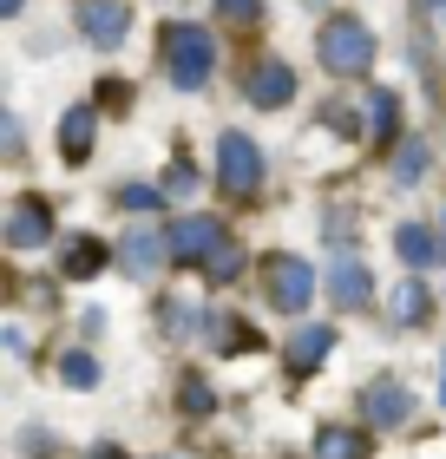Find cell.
I'll return each instance as SVG.
<instances>
[{"mask_svg":"<svg viewBox=\"0 0 446 459\" xmlns=\"http://www.w3.org/2000/svg\"><path fill=\"white\" fill-rule=\"evenodd\" d=\"M0 230H7V243H13V249H39V243L53 237V204H47V197H33V191H27V197H13V204H7V223H0Z\"/></svg>","mask_w":446,"mask_h":459,"instance_id":"7","label":"cell"},{"mask_svg":"<svg viewBox=\"0 0 446 459\" xmlns=\"http://www.w3.org/2000/svg\"><path fill=\"white\" fill-rule=\"evenodd\" d=\"M440 401H446V374H440Z\"/></svg>","mask_w":446,"mask_h":459,"instance_id":"28","label":"cell"},{"mask_svg":"<svg viewBox=\"0 0 446 459\" xmlns=\"http://www.w3.org/2000/svg\"><path fill=\"white\" fill-rule=\"evenodd\" d=\"M388 316H394V328H420V322L433 316V289L420 282V276L394 282V302H388Z\"/></svg>","mask_w":446,"mask_h":459,"instance_id":"14","label":"cell"},{"mask_svg":"<svg viewBox=\"0 0 446 459\" xmlns=\"http://www.w3.org/2000/svg\"><path fill=\"white\" fill-rule=\"evenodd\" d=\"M217 184L230 197H257L263 191V152L243 132H223L217 138Z\"/></svg>","mask_w":446,"mask_h":459,"instance_id":"4","label":"cell"},{"mask_svg":"<svg viewBox=\"0 0 446 459\" xmlns=\"http://www.w3.org/2000/svg\"><path fill=\"white\" fill-rule=\"evenodd\" d=\"M394 256L407 263V276H427V263L440 256V237H433L427 223H400L394 230Z\"/></svg>","mask_w":446,"mask_h":459,"instance_id":"13","label":"cell"},{"mask_svg":"<svg viewBox=\"0 0 446 459\" xmlns=\"http://www.w3.org/2000/svg\"><path fill=\"white\" fill-rule=\"evenodd\" d=\"M158 53H164V73H171L178 92H197L204 79L217 73V39H210V27H197V20H164Z\"/></svg>","mask_w":446,"mask_h":459,"instance_id":"1","label":"cell"},{"mask_svg":"<svg viewBox=\"0 0 446 459\" xmlns=\"http://www.w3.org/2000/svg\"><path fill=\"white\" fill-rule=\"evenodd\" d=\"M118 263L132 269L138 282H152L164 263H178V256H171V230H158V223H138V230H125V243H118Z\"/></svg>","mask_w":446,"mask_h":459,"instance_id":"5","label":"cell"},{"mask_svg":"<svg viewBox=\"0 0 446 459\" xmlns=\"http://www.w3.org/2000/svg\"><path fill=\"white\" fill-rule=\"evenodd\" d=\"M315 459H368V433H354V427H322V433H315Z\"/></svg>","mask_w":446,"mask_h":459,"instance_id":"18","label":"cell"},{"mask_svg":"<svg viewBox=\"0 0 446 459\" xmlns=\"http://www.w3.org/2000/svg\"><path fill=\"white\" fill-rule=\"evenodd\" d=\"M204 335H217L223 354H249L257 335H249V322H230V316H204Z\"/></svg>","mask_w":446,"mask_h":459,"instance_id":"19","label":"cell"},{"mask_svg":"<svg viewBox=\"0 0 446 459\" xmlns=\"http://www.w3.org/2000/svg\"><path fill=\"white\" fill-rule=\"evenodd\" d=\"M59 381H66V387H99V361L86 348H66V354H59Z\"/></svg>","mask_w":446,"mask_h":459,"instance_id":"21","label":"cell"},{"mask_svg":"<svg viewBox=\"0 0 446 459\" xmlns=\"http://www.w3.org/2000/svg\"><path fill=\"white\" fill-rule=\"evenodd\" d=\"M112 204H118V211H158V204H164V191H158V184H118V191H112Z\"/></svg>","mask_w":446,"mask_h":459,"instance_id":"23","label":"cell"},{"mask_svg":"<svg viewBox=\"0 0 446 459\" xmlns=\"http://www.w3.org/2000/svg\"><path fill=\"white\" fill-rule=\"evenodd\" d=\"M427 138H400V152H394V184H420L427 178Z\"/></svg>","mask_w":446,"mask_h":459,"instance_id":"20","label":"cell"},{"mask_svg":"<svg viewBox=\"0 0 446 459\" xmlns=\"http://www.w3.org/2000/svg\"><path fill=\"white\" fill-rule=\"evenodd\" d=\"M223 243H230V230L217 217H184V223H171V256L190 263V269H210V256H217Z\"/></svg>","mask_w":446,"mask_h":459,"instance_id":"6","label":"cell"},{"mask_svg":"<svg viewBox=\"0 0 446 459\" xmlns=\"http://www.w3.org/2000/svg\"><path fill=\"white\" fill-rule=\"evenodd\" d=\"M125 27H132V7H125V0H86V7H79V39L99 47V53H112L125 39Z\"/></svg>","mask_w":446,"mask_h":459,"instance_id":"8","label":"cell"},{"mask_svg":"<svg viewBox=\"0 0 446 459\" xmlns=\"http://www.w3.org/2000/svg\"><path fill=\"white\" fill-rule=\"evenodd\" d=\"M427 13L440 20V27H446V0H427Z\"/></svg>","mask_w":446,"mask_h":459,"instance_id":"26","label":"cell"},{"mask_svg":"<svg viewBox=\"0 0 446 459\" xmlns=\"http://www.w3.org/2000/svg\"><path fill=\"white\" fill-rule=\"evenodd\" d=\"M190 191H197V171H190V164L178 158L171 171H164V197H190Z\"/></svg>","mask_w":446,"mask_h":459,"instance_id":"25","label":"cell"},{"mask_svg":"<svg viewBox=\"0 0 446 459\" xmlns=\"http://www.w3.org/2000/svg\"><path fill=\"white\" fill-rule=\"evenodd\" d=\"M315 59H322V73H335V79H361V73L374 66V33H368V20H354V13L328 20V27L315 33Z\"/></svg>","mask_w":446,"mask_h":459,"instance_id":"2","label":"cell"},{"mask_svg":"<svg viewBox=\"0 0 446 459\" xmlns=\"http://www.w3.org/2000/svg\"><path fill=\"white\" fill-rule=\"evenodd\" d=\"M407 413H414V394L400 381H388V374L361 387V420H368V427H400Z\"/></svg>","mask_w":446,"mask_h":459,"instance_id":"9","label":"cell"},{"mask_svg":"<svg viewBox=\"0 0 446 459\" xmlns=\"http://www.w3.org/2000/svg\"><path fill=\"white\" fill-rule=\"evenodd\" d=\"M328 354H335V328H328V322H302V328L289 335L283 361H289V374H295V381H302V374H315V368L328 361Z\"/></svg>","mask_w":446,"mask_h":459,"instance_id":"10","label":"cell"},{"mask_svg":"<svg viewBox=\"0 0 446 459\" xmlns=\"http://www.w3.org/2000/svg\"><path fill=\"white\" fill-rule=\"evenodd\" d=\"M99 459H125V453H99Z\"/></svg>","mask_w":446,"mask_h":459,"instance_id":"29","label":"cell"},{"mask_svg":"<svg viewBox=\"0 0 446 459\" xmlns=\"http://www.w3.org/2000/svg\"><path fill=\"white\" fill-rule=\"evenodd\" d=\"M20 7H27V0H0V13H7V20H13V13H20Z\"/></svg>","mask_w":446,"mask_h":459,"instance_id":"27","label":"cell"},{"mask_svg":"<svg viewBox=\"0 0 446 459\" xmlns=\"http://www.w3.org/2000/svg\"><path fill=\"white\" fill-rule=\"evenodd\" d=\"M92 132H99V112H92V106H73L66 118H59V152H66L73 164H86V152H92Z\"/></svg>","mask_w":446,"mask_h":459,"instance_id":"15","label":"cell"},{"mask_svg":"<svg viewBox=\"0 0 446 459\" xmlns=\"http://www.w3.org/2000/svg\"><path fill=\"white\" fill-rule=\"evenodd\" d=\"M99 263H105V243L99 237H73L66 249H59V276H66V282H86Z\"/></svg>","mask_w":446,"mask_h":459,"instance_id":"17","label":"cell"},{"mask_svg":"<svg viewBox=\"0 0 446 459\" xmlns=\"http://www.w3.org/2000/svg\"><path fill=\"white\" fill-rule=\"evenodd\" d=\"M178 407L190 413V420H204V413L217 407V394H210V381H204V374H184V381H178Z\"/></svg>","mask_w":446,"mask_h":459,"instance_id":"22","label":"cell"},{"mask_svg":"<svg viewBox=\"0 0 446 459\" xmlns=\"http://www.w3.org/2000/svg\"><path fill=\"white\" fill-rule=\"evenodd\" d=\"M217 20H230V27H263V0H217Z\"/></svg>","mask_w":446,"mask_h":459,"instance_id":"24","label":"cell"},{"mask_svg":"<svg viewBox=\"0 0 446 459\" xmlns=\"http://www.w3.org/2000/svg\"><path fill=\"white\" fill-rule=\"evenodd\" d=\"M361 118H368L374 144H394V138H400V99H394L388 86H374V92H368V112H361Z\"/></svg>","mask_w":446,"mask_h":459,"instance_id":"16","label":"cell"},{"mask_svg":"<svg viewBox=\"0 0 446 459\" xmlns=\"http://www.w3.org/2000/svg\"><path fill=\"white\" fill-rule=\"evenodd\" d=\"M249 106H263V112H283L289 99H295V73L283 66V59H257V66H249Z\"/></svg>","mask_w":446,"mask_h":459,"instance_id":"11","label":"cell"},{"mask_svg":"<svg viewBox=\"0 0 446 459\" xmlns=\"http://www.w3.org/2000/svg\"><path fill=\"white\" fill-rule=\"evenodd\" d=\"M263 296H269V308H283V316H302L315 302V263L289 256V249H269L263 256Z\"/></svg>","mask_w":446,"mask_h":459,"instance_id":"3","label":"cell"},{"mask_svg":"<svg viewBox=\"0 0 446 459\" xmlns=\"http://www.w3.org/2000/svg\"><path fill=\"white\" fill-rule=\"evenodd\" d=\"M328 302L335 308H368V296H374V276H368V263L361 256H335V269H328Z\"/></svg>","mask_w":446,"mask_h":459,"instance_id":"12","label":"cell"}]
</instances>
